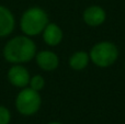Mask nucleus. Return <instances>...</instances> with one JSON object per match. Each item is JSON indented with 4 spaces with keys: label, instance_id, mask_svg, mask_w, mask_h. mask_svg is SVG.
<instances>
[{
    "label": "nucleus",
    "instance_id": "6",
    "mask_svg": "<svg viewBox=\"0 0 125 124\" xmlns=\"http://www.w3.org/2000/svg\"><path fill=\"white\" fill-rule=\"evenodd\" d=\"M35 58H36V64L39 65V67L45 72H52L58 67V56L52 51H41L36 53Z\"/></svg>",
    "mask_w": 125,
    "mask_h": 124
},
{
    "label": "nucleus",
    "instance_id": "9",
    "mask_svg": "<svg viewBox=\"0 0 125 124\" xmlns=\"http://www.w3.org/2000/svg\"><path fill=\"white\" fill-rule=\"evenodd\" d=\"M43 40L50 46L58 45L62 40V29L55 23H48L43 31Z\"/></svg>",
    "mask_w": 125,
    "mask_h": 124
},
{
    "label": "nucleus",
    "instance_id": "7",
    "mask_svg": "<svg viewBox=\"0 0 125 124\" xmlns=\"http://www.w3.org/2000/svg\"><path fill=\"white\" fill-rule=\"evenodd\" d=\"M15 26V19L10 9L0 6V37H6L12 33Z\"/></svg>",
    "mask_w": 125,
    "mask_h": 124
},
{
    "label": "nucleus",
    "instance_id": "10",
    "mask_svg": "<svg viewBox=\"0 0 125 124\" xmlns=\"http://www.w3.org/2000/svg\"><path fill=\"white\" fill-rule=\"evenodd\" d=\"M89 59H90V56L88 53L83 52V51L76 52L69 58V66L73 70H82L89 64Z\"/></svg>",
    "mask_w": 125,
    "mask_h": 124
},
{
    "label": "nucleus",
    "instance_id": "13",
    "mask_svg": "<svg viewBox=\"0 0 125 124\" xmlns=\"http://www.w3.org/2000/svg\"><path fill=\"white\" fill-rule=\"evenodd\" d=\"M48 124H62V123H61V122H51Z\"/></svg>",
    "mask_w": 125,
    "mask_h": 124
},
{
    "label": "nucleus",
    "instance_id": "1",
    "mask_svg": "<svg viewBox=\"0 0 125 124\" xmlns=\"http://www.w3.org/2000/svg\"><path fill=\"white\" fill-rule=\"evenodd\" d=\"M36 55V45L28 35H18L6 43L3 57L8 63L23 64L33 59Z\"/></svg>",
    "mask_w": 125,
    "mask_h": 124
},
{
    "label": "nucleus",
    "instance_id": "2",
    "mask_svg": "<svg viewBox=\"0 0 125 124\" xmlns=\"http://www.w3.org/2000/svg\"><path fill=\"white\" fill-rule=\"evenodd\" d=\"M48 24V15L40 7L29 8L22 14L20 20V28L28 36H35L42 33Z\"/></svg>",
    "mask_w": 125,
    "mask_h": 124
},
{
    "label": "nucleus",
    "instance_id": "11",
    "mask_svg": "<svg viewBox=\"0 0 125 124\" xmlns=\"http://www.w3.org/2000/svg\"><path fill=\"white\" fill-rule=\"evenodd\" d=\"M45 86V80L41 75H35L30 79V88L36 90V91H41Z\"/></svg>",
    "mask_w": 125,
    "mask_h": 124
},
{
    "label": "nucleus",
    "instance_id": "3",
    "mask_svg": "<svg viewBox=\"0 0 125 124\" xmlns=\"http://www.w3.org/2000/svg\"><path fill=\"white\" fill-rule=\"evenodd\" d=\"M89 56L95 66L104 68L113 65L116 62L119 50L112 42H100L91 48Z\"/></svg>",
    "mask_w": 125,
    "mask_h": 124
},
{
    "label": "nucleus",
    "instance_id": "4",
    "mask_svg": "<svg viewBox=\"0 0 125 124\" xmlns=\"http://www.w3.org/2000/svg\"><path fill=\"white\" fill-rule=\"evenodd\" d=\"M42 99L39 91L32 88H23L15 98V108L22 115L30 116L40 110Z\"/></svg>",
    "mask_w": 125,
    "mask_h": 124
},
{
    "label": "nucleus",
    "instance_id": "12",
    "mask_svg": "<svg viewBox=\"0 0 125 124\" xmlns=\"http://www.w3.org/2000/svg\"><path fill=\"white\" fill-rule=\"evenodd\" d=\"M11 120V113L4 105H0V124H9Z\"/></svg>",
    "mask_w": 125,
    "mask_h": 124
},
{
    "label": "nucleus",
    "instance_id": "8",
    "mask_svg": "<svg viewBox=\"0 0 125 124\" xmlns=\"http://www.w3.org/2000/svg\"><path fill=\"white\" fill-rule=\"evenodd\" d=\"M83 21L89 26H99L105 20V11L99 6H91L84 10Z\"/></svg>",
    "mask_w": 125,
    "mask_h": 124
},
{
    "label": "nucleus",
    "instance_id": "5",
    "mask_svg": "<svg viewBox=\"0 0 125 124\" xmlns=\"http://www.w3.org/2000/svg\"><path fill=\"white\" fill-rule=\"evenodd\" d=\"M30 79L29 70L20 64H13L8 72V80L14 87L25 88L30 83Z\"/></svg>",
    "mask_w": 125,
    "mask_h": 124
}]
</instances>
